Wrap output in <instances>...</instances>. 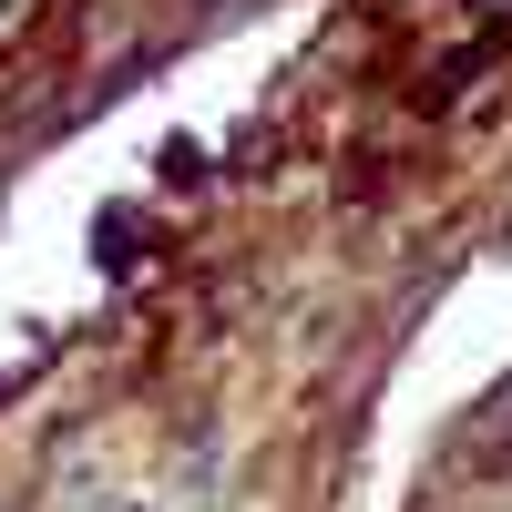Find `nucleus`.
<instances>
[{
	"label": "nucleus",
	"mask_w": 512,
	"mask_h": 512,
	"mask_svg": "<svg viewBox=\"0 0 512 512\" xmlns=\"http://www.w3.org/2000/svg\"><path fill=\"white\" fill-rule=\"evenodd\" d=\"M472 441H482V451H502V461H512V379H502V390H492V400H482V420H472Z\"/></svg>",
	"instance_id": "nucleus-1"
},
{
	"label": "nucleus",
	"mask_w": 512,
	"mask_h": 512,
	"mask_svg": "<svg viewBox=\"0 0 512 512\" xmlns=\"http://www.w3.org/2000/svg\"><path fill=\"white\" fill-rule=\"evenodd\" d=\"M31 11H41V0H0V41H11V31H31Z\"/></svg>",
	"instance_id": "nucleus-2"
}]
</instances>
